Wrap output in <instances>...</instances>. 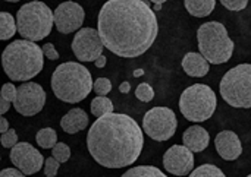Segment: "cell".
Listing matches in <instances>:
<instances>
[{
  "label": "cell",
  "instance_id": "cell-1",
  "mask_svg": "<svg viewBox=\"0 0 251 177\" xmlns=\"http://www.w3.org/2000/svg\"><path fill=\"white\" fill-rule=\"evenodd\" d=\"M103 45L119 57H138L156 41L159 23L144 0H107L99 13Z\"/></svg>",
  "mask_w": 251,
  "mask_h": 177
},
{
  "label": "cell",
  "instance_id": "cell-2",
  "mask_svg": "<svg viewBox=\"0 0 251 177\" xmlns=\"http://www.w3.org/2000/svg\"><path fill=\"white\" fill-rule=\"evenodd\" d=\"M87 147L91 157L103 167L124 169L134 164L144 147L140 125L122 113H110L99 117L87 135Z\"/></svg>",
  "mask_w": 251,
  "mask_h": 177
},
{
  "label": "cell",
  "instance_id": "cell-3",
  "mask_svg": "<svg viewBox=\"0 0 251 177\" xmlns=\"http://www.w3.org/2000/svg\"><path fill=\"white\" fill-rule=\"evenodd\" d=\"M44 65V54L41 48L28 40L12 41L1 54V66L7 78L12 81H29L35 78Z\"/></svg>",
  "mask_w": 251,
  "mask_h": 177
},
{
  "label": "cell",
  "instance_id": "cell-4",
  "mask_svg": "<svg viewBox=\"0 0 251 177\" xmlns=\"http://www.w3.org/2000/svg\"><path fill=\"white\" fill-rule=\"evenodd\" d=\"M51 89L63 103H79L87 98L93 89L91 73L81 63H62L51 75Z\"/></svg>",
  "mask_w": 251,
  "mask_h": 177
},
{
  "label": "cell",
  "instance_id": "cell-5",
  "mask_svg": "<svg viewBox=\"0 0 251 177\" xmlns=\"http://www.w3.org/2000/svg\"><path fill=\"white\" fill-rule=\"evenodd\" d=\"M200 54L212 65L226 63L234 53V41L228 35L224 23L210 21L203 23L197 31Z\"/></svg>",
  "mask_w": 251,
  "mask_h": 177
},
{
  "label": "cell",
  "instance_id": "cell-6",
  "mask_svg": "<svg viewBox=\"0 0 251 177\" xmlns=\"http://www.w3.org/2000/svg\"><path fill=\"white\" fill-rule=\"evenodd\" d=\"M51 9L38 0L25 3L16 13V31L28 41H40L46 38L53 28Z\"/></svg>",
  "mask_w": 251,
  "mask_h": 177
},
{
  "label": "cell",
  "instance_id": "cell-7",
  "mask_svg": "<svg viewBox=\"0 0 251 177\" xmlns=\"http://www.w3.org/2000/svg\"><path fill=\"white\" fill-rule=\"evenodd\" d=\"M216 106V94L204 84H194L188 87L179 98V110L182 116L196 123L209 120L215 114Z\"/></svg>",
  "mask_w": 251,
  "mask_h": 177
},
{
  "label": "cell",
  "instance_id": "cell-8",
  "mask_svg": "<svg viewBox=\"0 0 251 177\" xmlns=\"http://www.w3.org/2000/svg\"><path fill=\"white\" fill-rule=\"evenodd\" d=\"M222 98L235 109H251V63L229 69L221 81Z\"/></svg>",
  "mask_w": 251,
  "mask_h": 177
},
{
  "label": "cell",
  "instance_id": "cell-9",
  "mask_svg": "<svg viewBox=\"0 0 251 177\" xmlns=\"http://www.w3.org/2000/svg\"><path fill=\"white\" fill-rule=\"evenodd\" d=\"M178 128L175 113L168 107H153L144 114L143 131L154 141L165 142L171 139Z\"/></svg>",
  "mask_w": 251,
  "mask_h": 177
},
{
  "label": "cell",
  "instance_id": "cell-10",
  "mask_svg": "<svg viewBox=\"0 0 251 177\" xmlns=\"http://www.w3.org/2000/svg\"><path fill=\"white\" fill-rule=\"evenodd\" d=\"M46 103V91L40 84L25 82L19 88H16V98L13 101L15 110L25 116H35L40 113Z\"/></svg>",
  "mask_w": 251,
  "mask_h": 177
},
{
  "label": "cell",
  "instance_id": "cell-11",
  "mask_svg": "<svg viewBox=\"0 0 251 177\" xmlns=\"http://www.w3.org/2000/svg\"><path fill=\"white\" fill-rule=\"evenodd\" d=\"M103 48L99 31L94 28L79 29L72 41V51L79 62H94L103 54Z\"/></svg>",
  "mask_w": 251,
  "mask_h": 177
},
{
  "label": "cell",
  "instance_id": "cell-12",
  "mask_svg": "<svg viewBox=\"0 0 251 177\" xmlns=\"http://www.w3.org/2000/svg\"><path fill=\"white\" fill-rule=\"evenodd\" d=\"M9 157L13 166L25 176H31L40 172L44 163L41 153L28 142H18L12 148Z\"/></svg>",
  "mask_w": 251,
  "mask_h": 177
},
{
  "label": "cell",
  "instance_id": "cell-13",
  "mask_svg": "<svg viewBox=\"0 0 251 177\" xmlns=\"http://www.w3.org/2000/svg\"><path fill=\"white\" fill-rule=\"evenodd\" d=\"M85 19V12L75 1H63L53 12V22L59 32L69 34L78 31Z\"/></svg>",
  "mask_w": 251,
  "mask_h": 177
},
{
  "label": "cell",
  "instance_id": "cell-14",
  "mask_svg": "<svg viewBox=\"0 0 251 177\" xmlns=\"http://www.w3.org/2000/svg\"><path fill=\"white\" fill-rule=\"evenodd\" d=\"M163 167L174 176H188L194 170V153L185 145H172L163 155Z\"/></svg>",
  "mask_w": 251,
  "mask_h": 177
},
{
  "label": "cell",
  "instance_id": "cell-15",
  "mask_svg": "<svg viewBox=\"0 0 251 177\" xmlns=\"http://www.w3.org/2000/svg\"><path fill=\"white\" fill-rule=\"evenodd\" d=\"M218 154L225 161H235L243 154V144L240 136L232 131H222L215 138Z\"/></svg>",
  "mask_w": 251,
  "mask_h": 177
},
{
  "label": "cell",
  "instance_id": "cell-16",
  "mask_svg": "<svg viewBox=\"0 0 251 177\" xmlns=\"http://www.w3.org/2000/svg\"><path fill=\"white\" fill-rule=\"evenodd\" d=\"M182 141H184V145L191 153H201L209 147L210 136H209V132L204 128L199 126V125H194V126H190L184 132Z\"/></svg>",
  "mask_w": 251,
  "mask_h": 177
},
{
  "label": "cell",
  "instance_id": "cell-17",
  "mask_svg": "<svg viewBox=\"0 0 251 177\" xmlns=\"http://www.w3.org/2000/svg\"><path fill=\"white\" fill-rule=\"evenodd\" d=\"M210 63L200 54V53H194L190 51L184 56L182 59V69L188 76L193 78H203L209 73L210 70Z\"/></svg>",
  "mask_w": 251,
  "mask_h": 177
},
{
  "label": "cell",
  "instance_id": "cell-18",
  "mask_svg": "<svg viewBox=\"0 0 251 177\" xmlns=\"http://www.w3.org/2000/svg\"><path fill=\"white\" fill-rule=\"evenodd\" d=\"M87 125H88V116L82 109H72L60 120V128L69 135L84 131Z\"/></svg>",
  "mask_w": 251,
  "mask_h": 177
},
{
  "label": "cell",
  "instance_id": "cell-19",
  "mask_svg": "<svg viewBox=\"0 0 251 177\" xmlns=\"http://www.w3.org/2000/svg\"><path fill=\"white\" fill-rule=\"evenodd\" d=\"M184 4L190 15L196 18H204L213 12L216 0H184Z\"/></svg>",
  "mask_w": 251,
  "mask_h": 177
},
{
  "label": "cell",
  "instance_id": "cell-20",
  "mask_svg": "<svg viewBox=\"0 0 251 177\" xmlns=\"http://www.w3.org/2000/svg\"><path fill=\"white\" fill-rule=\"evenodd\" d=\"M16 34L15 18L9 12H0V40H10Z\"/></svg>",
  "mask_w": 251,
  "mask_h": 177
},
{
  "label": "cell",
  "instance_id": "cell-21",
  "mask_svg": "<svg viewBox=\"0 0 251 177\" xmlns=\"http://www.w3.org/2000/svg\"><path fill=\"white\" fill-rule=\"evenodd\" d=\"M91 113L93 116H96L97 119L106 114L113 113V103L107 98V97H96L91 101Z\"/></svg>",
  "mask_w": 251,
  "mask_h": 177
},
{
  "label": "cell",
  "instance_id": "cell-22",
  "mask_svg": "<svg viewBox=\"0 0 251 177\" xmlns=\"http://www.w3.org/2000/svg\"><path fill=\"white\" fill-rule=\"evenodd\" d=\"M121 177H168L163 172L153 166H137L125 172Z\"/></svg>",
  "mask_w": 251,
  "mask_h": 177
},
{
  "label": "cell",
  "instance_id": "cell-23",
  "mask_svg": "<svg viewBox=\"0 0 251 177\" xmlns=\"http://www.w3.org/2000/svg\"><path fill=\"white\" fill-rule=\"evenodd\" d=\"M37 144L40 148L44 150H51L57 144V135L56 131L51 128H43L37 133Z\"/></svg>",
  "mask_w": 251,
  "mask_h": 177
},
{
  "label": "cell",
  "instance_id": "cell-24",
  "mask_svg": "<svg viewBox=\"0 0 251 177\" xmlns=\"http://www.w3.org/2000/svg\"><path fill=\"white\" fill-rule=\"evenodd\" d=\"M188 177H226L224 175V172L215 166V164H203L197 169H194Z\"/></svg>",
  "mask_w": 251,
  "mask_h": 177
},
{
  "label": "cell",
  "instance_id": "cell-25",
  "mask_svg": "<svg viewBox=\"0 0 251 177\" xmlns=\"http://www.w3.org/2000/svg\"><path fill=\"white\" fill-rule=\"evenodd\" d=\"M51 157L56 158L60 164L62 163H66L71 158V148L65 142H57L51 148Z\"/></svg>",
  "mask_w": 251,
  "mask_h": 177
},
{
  "label": "cell",
  "instance_id": "cell-26",
  "mask_svg": "<svg viewBox=\"0 0 251 177\" xmlns=\"http://www.w3.org/2000/svg\"><path fill=\"white\" fill-rule=\"evenodd\" d=\"M135 97L143 103H150L154 98V89L147 82H143L135 89Z\"/></svg>",
  "mask_w": 251,
  "mask_h": 177
},
{
  "label": "cell",
  "instance_id": "cell-27",
  "mask_svg": "<svg viewBox=\"0 0 251 177\" xmlns=\"http://www.w3.org/2000/svg\"><path fill=\"white\" fill-rule=\"evenodd\" d=\"M94 91L100 95V97H106V94H109L112 91V82L107 78H97L96 82L93 84Z\"/></svg>",
  "mask_w": 251,
  "mask_h": 177
},
{
  "label": "cell",
  "instance_id": "cell-28",
  "mask_svg": "<svg viewBox=\"0 0 251 177\" xmlns=\"http://www.w3.org/2000/svg\"><path fill=\"white\" fill-rule=\"evenodd\" d=\"M0 142L4 148H13L16 144H18V135H16V131L15 129H9L7 132L1 133V138H0Z\"/></svg>",
  "mask_w": 251,
  "mask_h": 177
},
{
  "label": "cell",
  "instance_id": "cell-29",
  "mask_svg": "<svg viewBox=\"0 0 251 177\" xmlns=\"http://www.w3.org/2000/svg\"><path fill=\"white\" fill-rule=\"evenodd\" d=\"M59 166H60V163L56 158L49 157L46 160V163H44V175H46V177H56L57 172H59Z\"/></svg>",
  "mask_w": 251,
  "mask_h": 177
},
{
  "label": "cell",
  "instance_id": "cell-30",
  "mask_svg": "<svg viewBox=\"0 0 251 177\" xmlns=\"http://www.w3.org/2000/svg\"><path fill=\"white\" fill-rule=\"evenodd\" d=\"M0 94L1 97L7 101V103H13L15 98H16V87L12 84V82H7L1 87L0 89Z\"/></svg>",
  "mask_w": 251,
  "mask_h": 177
},
{
  "label": "cell",
  "instance_id": "cell-31",
  "mask_svg": "<svg viewBox=\"0 0 251 177\" xmlns=\"http://www.w3.org/2000/svg\"><path fill=\"white\" fill-rule=\"evenodd\" d=\"M221 3H222L228 10L237 12V10L246 9L247 4H249V0H221Z\"/></svg>",
  "mask_w": 251,
  "mask_h": 177
},
{
  "label": "cell",
  "instance_id": "cell-32",
  "mask_svg": "<svg viewBox=\"0 0 251 177\" xmlns=\"http://www.w3.org/2000/svg\"><path fill=\"white\" fill-rule=\"evenodd\" d=\"M41 51L43 54L49 59V60H57L59 59V53L57 50L54 48V45L51 43H46L43 47H41Z\"/></svg>",
  "mask_w": 251,
  "mask_h": 177
},
{
  "label": "cell",
  "instance_id": "cell-33",
  "mask_svg": "<svg viewBox=\"0 0 251 177\" xmlns=\"http://www.w3.org/2000/svg\"><path fill=\"white\" fill-rule=\"evenodd\" d=\"M0 177H25V175L18 169H4L0 172Z\"/></svg>",
  "mask_w": 251,
  "mask_h": 177
},
{
  "label": "cell",
  "instance_id": "cell-34",
  "mask_svg": "<svg viewBox=\"0 0 251 177\" xmlns=\"http://www.w3.org/2000/svg\"><path fill=\"white\" fill-rule=\"evenodd\" d=\"M9 109H10V103H7V101L1 97V94H0V116L4 114V113H7Z\"/></svg>",
  "mask_w": 251,
  "mask_h": 177
},
{
  "label": "cell",
  "instance_id": "cell-35",
  "mask_svg": "<svg viewBox=\"0 0 251 177\" xmlns=\"http://www.w3.org/2000/svg\"><path fill=\"white\" fill-rule=\"evenodd\" d=\"M7 131H9V122L3 116H0V135L7 132Z\"/></svg>",
  "mask_w": 251,
  "mask_h": 177
},
{
  "label": "cell",
  "instance_id": "cell-36",
  "mask_svg": "<svg viewBox=\"0 0 251 177\" xmlns=\"http://www.w3.org/2000/svg\"><path fill=\"white\" fill-rule=\"evenodd\" d=\"M106 62H107V59H106V56H100V57H97L96 60H94V65L99 67V69H101V67H104L106 66Z\"/></svg>",
  "mask_w": 251,
  "mask_h": 177
},
{
  "label": "cell",
  "instance_id": "cell-37",
  "mask_svg": "<svg viewBox=\"0 0 251 177\" xmlns=\"http://www.w3.org/2000/svg\"><path fill=\"white\" fill-rule=\"evenodd\" d=\"M129 89H131L129 82H122V84H121V87H119V91H121L122 94H128V92H129Z\"/></svg>",
  "mask_w": 251,
  "mask_h": 177
},
{
  "label": "cell",
  "instance_id": "cell-38",
  "mask_svg": "<svg viewBox=\"0 0 251 177\" xmlns=\"http://www.w3.org/2000/svg\"><path fill=\"white\" fill-rule=\"evenodd\" d=\"M141 75H144V70L143 69H138V70L134 72V76H141Z\"/></svg>",
  "mask_w": 251,
  "mask_h": 177
},
{
  "label": "cell",
  "instance_id": "cell-39",
  "mask_svg": "<svg viewBox=\"0 0 251 177\" xmlns=\"http://www.w3.org/2000/svg\"><path fill=\"white\" fill-rule=\"evenodd\" d=\"M151 1H153L154 4H162V3H165L166 0H151Z\"/></svg>",
  "mask_w": 251,
  "mask_h": 177
},
{
  "label": "cell",
  "instance_id": "cell-40",
  "mask_svg": "<svg viewBox=\"0 0 251 177\" xmlns=\"http://www.w3.org/2000/svg\"><path fill=\"white\" fill-rule=\"evenodd\" d=\"M162 9V4H154V10H160Z\"/></svg>",
  "mask_w": 251,
  "mask_h": 177
},
{
  "label": "cell",
  "instance_id": "cell-41",
  "mask_svg": "<svg viewBox=\"0 0 251 177\" xmlns=\"http://www.w3.org/2000/svg\"><path fill=\"white\" fill-rule=\"evenodd\" d=\"M4 1H10V3H16V1H19V0H4Z\"/></svg>",
  "mask_w": 251,
  "mask_h": 177
},
{
  "label": "cell",
  "instance_id": "cell-42",
  "mask_svg": "<svg viewBox=\"0 0 251 177\" xmlns=\"http://www.w3.org/2000/svg\"><path fill=\"white\" fill-rule=\"evenodd\" d=\"M247 177H251V175H249V176H247Z\"/></svg>",
  "mask_w": 251,
  "mask_h": 177
},
{
  "label": "cell",
  "instance_id": "cell-43",
  "mask_svg": "<svg viewBox=\"0 0 251 177\" xmlns=\"http://www.w3.org/2000/svg\"><path fill=\"white\" fill-rule=\"evenodd\" d=\"M0 160H1V157H0Z\"/></svg>",
  "mask_w": 251,
  "mask_h": 177
}]
</instances>
